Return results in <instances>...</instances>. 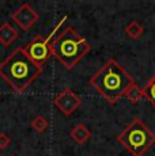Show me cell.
I'll return each instance as SVG.
<instances>
[{
  "instance_id": "cell-1",
  "label": "cell",
  "mask_w": 155,
  "mask_h": 156,
  "mask_svg": "<svg viewBox=\"0 0 155 156\" xmlns=\"http://www.w3.org/2000/svg\"><path fill=\"white\" fill-rule=\"evenodd\" d=\"M42 67L27 56L25 46L14 49L0 62V77L15 92H25L40 77Z\"/></svg>"
},
{
  "instance_id": "cell-7",
  "label": "cell",
  "mask_w": 155,
  "mask_h": 156,
  "mask_svg": "<svg viewBox=\"0 0 155 156\" xmlns=\"http://www.w3.org/2000/svg\"><path fill=\"white\" fill-rule=\"evenodd\" d=\"M38 12L29 3H23L16 11L11 15V19L16 23L22 30H29L38 20Z\"/></svg>"
},
{
  "instance_id": "cell-8",
  "label": "cell",
  "mask_w": 155,
  "mask_h": 156,
  "mask_svg": "<svg viewBox=\"0 0 155 156\" xmlns=\"http://www.w3.org/2000/svg\"><path fill=\"white\" fill-rule=\"evenodd\" d=\"M18 38V31L10 22H4L0 26V44L8 48Z\"/></svg>"
},
{
  "instance_id": "cell-13",
  "label": "cell",
  "mask_w": 155,
  "mask_h": 156,
  "mask_svg": "<svg viewBox=\"0 0 155 156\" xmlns=\"http://www.w3.org/2000/svg\"><path fill=\"white\" fill-rule=\"evenodd\" d=\"M125 98H127L129 102H132V103H136V102L142 101L143 98H144V94H143V90L140 88L139 86L133 84L127 91V94H125Z\"/></svg>"
},
{
  "instance_id": "cell-9",
  "label": "cell",
  "mask_w": 155,
  "mask_h": 156,
  "mask_svg": "<svg viewBox=\"0 0 155 156\" xmlns=\"http://www.w3.org/2000/svg\"><path fill=\"white\" fill-rule=\"evenodd\" d=\"M71 139L74 140L76 144L82 145V144H86L90 140L91 137V130L86 126L85 124H78L76 126H74L70 132Z\"/></svg>"
},
{
  "instance_id": "cell-14",
  "label": "cell",
  "mask_w": 155,
  "mask_h": 156,
  "mask_svg": "<svg viewBox=\"0 0 155 156\" xmlns=\"http://www.w3.org/2000/svg\"><path fill=\"white\" fill-rule=\"evenodd\" d=\"M10 144H11V139L4 132H2V133H0V149H5Z\"/></svg>"
},
{
  "instance_id": "cell-12",
  "label": "cell",
  "mask_w": 155,
  "mask_h": 156,
  "mask_svg": "<svg viewBox=\"0 0 155 156\" xmlns=\"http://www.w3.org/2000/svg\"><path fill=\"white\" fill-rule=\"evenodd\" d=\"M143 94H144L146 99L155 107V75L148 80L146 87L143 88Z\"/></svg>"
},
{
  "instance_id": "cell-11",
  "label": "cell",
  "mask_w": 155,
  "mask_h": 156,
  "mask_svg": "<svg viewBox=\"0 0 155 156\" xmlns=\"http://www.w3.org/2000/svg\"><path fill=\"white\" fill-rule=\"evenodd\" d=\"M30 126L34 129L37 133H44L49 126V122L44 115H35L30 121Z\"/></svg>"
},
{
  "instance_id": "cell-5",
  "label": "cell",
  "mask_w": 155,
  "mask_h": 156,
  "mask_svg": "<svg viewBox=\"0 0 155 156\" xmlns=\"http://www.w3.org/2000/svg\"><path fill=\"white\" fill-rule=\"evenodd\" d=\"M65 20H67V15H65L64 18H61V20L55 26V29H53L46 37L35 35L30 42L25 46V50H26V53H27V56L30 57L34 62H37L40 67H44V64L48 61V58L52 56V38Z\"/></svg>"
},
{
  "instance_id": "cell-10",
  "label": "cell",
  "mask_w": 155,
  "mask_h": 156,
  "mask_svg": "<svg viewBox=\"0 0 155 156\" xmlns=\"http://www.w3.org/2000/svg\"><path fill=\"white\" fill-rule=\"evenodd\" d=\"M125 34L132 40H139L143 34V26L140 25L138 20H131L127 26H125Z\"/></svg>"
},
{
  "instance_id": "cell-2",
  "label": "cell",
  "mask_w": 155,
  "mask_h": 156,
  "mask_svg": "<svg viewBox=\"0 0 155 156\" xmlns=\"http://www.w3.org/2000/svg\"><path fill=\"white\" fill-rule=\"evenodd\" d=\"M91 87H94L109 103H116L131 88L135 82L132 76L116 61L110 58L98 69L88 80Z\"/></svg>"
},
{
  "instance_id": "cell-3",
  "label": "cell",
  "mask_w": 155,
  "mask_h": 156,
  "mask_svg": "<svg viewBox=\"0 0 155 156\" xmlns=\"http://www.w3.org/2000/svg\"><path fill=\"white\" fill-rule=\"evenodd\" d=\"M91 46L72 27H65L52 41V55L67 69H72L88 52Z\"/></svg>"
},
{
  "instance_id": "cell-4",
  "label": "cell",
  "mask_w": 155,
  "mask_h": 156,
  "mask_svg": "<svg viewBox=\"0 0 155 156\" xmlns=\"http://www.w3.org/2000/svg\"><path fill=\"white\" fill-rule=\"evenodd\" d=\"M117 141L132 156H143L155 144V134L139 118H135L117 136Z\"/></svg>"
},
{
  "instance_id": "cell-15",
  "label": "cell",
  "mask_w": 155,
  "mask_h": 156,
  "mask_svg": "<svg viewBox=\"0 0 155 156\" xmlns=\"http://www.w3.org/2000/svg\"><path fill=\"white\" fill-rule=\"evenodd\" d=\"M13 156H16V155H13Z\"/></svg>"
},
{
  "instance_id": "cell-16",
  "label": "cell",
  "mask_w": 155,
  "mask_h": 156,
  "mask_svg": "<svg viewBox=\"0 0 155 156\" xmlns=\"http://www.w3.org/2000/svg\"><path fill=\"white\" fill-rule=\"evenodd\" d=\"M0 101H2V98H0Z\"/></svg>"
},
{
  "instance_id": "cell-6",
  "label": "cell",
  "mask_w": 155,
  "mask_h": 156,
  "mask_svg": "<svg viewBox=\"0 0 155 156\" xmlns=\"http://www.w3.org/2000/svg\"><path fill=\"white\" fill-rule=\"evenodd\" d=\"M82 103L80 97L71 88H64L53 99V105L57 107L64 115H71Z\"/></svg>"
}]
</instances>
